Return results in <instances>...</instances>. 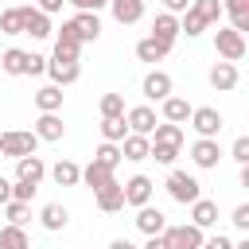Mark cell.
Listing matches in <instances>:
<instances>
[{"label":"cell","instance_id":"obj_1","mask_svg":"<svg viewBox=\"0 0 249 249\" xmlns=\"http://www.w3.org/2000/svg\"><path fill=\"white\" fill-rule=\"evenodd\" d=\"M35 148H39V136L27 132V128H8V132H0V156L19 160V156H35Z\"/></svg>","mask_w":249,"mask_h":249},{"label":"cell","instance_id":"obj_2","mask_svg":"<svg viewBox=\"0 0 249 249\" xmlns=\"http://www.w3.org/2000/svg\"><path fill=\"white\" fill-rule=\"evenodd\" d=\"M214 51L222 54V62H241L245 58V35L233 27H218L214 31Z\"/></svg>","mask_w":249,"mask_h":249},{"label":"cell","instance_id":"obj_3","mask_svg":"<svg viewBox=\"0 0 249 249\" xmlns=\"http://www.w3.org/2000/svg\"><path fill=\"white\" fill-rule=\"evenodd\" d=\"M167 195H171L175 202L191 206V202L202 195V187H198V179H195V175H187V171H179V167H175V171L167 175Z\"/></svg>","mask_w":249,"mask_h":249},{"label":"cell","instance_id":"obj_4","mask_svg":"<svg viewBox=\"0 0 249 249\" xmlns=\"http://www.w3.org/2000/svg\"><path fill=\"white\" fill-rule=\"evenodd\" d=\"M187 121H191V128H195L198 136H210V140H218V132H222V124H226L222 113H218L214 105H198V109H191Z\"/></svg>","mask_w":249,"mask_h":249},{"label":"cell","instance_id":"obj_5","mask_svg":"<svg viewBox=\"0 0 249 249\" xmlns=\"http://www.w3.org/2000/svg\"><path fill=\"white\" fill-rule=\"evenodd\" d=\"M160 237H163V245H167V249H198L206 233H202L198 226H191V222H187V226H167Z\"/></svg>","mask_w":249,"mask_h":249},{"label":"cell","instance_id":"obj_6","mask_svg":"<svg viewBox=\"0 0 249 249\" xmlns=\"http://www.w3.org/2000/svg\"><path fill=\"white\" fill-rule=\"evenodd\" d=\"M47 74H51V82H54V86H74V82L82 78V66H78V58L51 54V58H47Z\"/></svg>","mask_w":249,"mask_h":249},{"label":"cell","instance_id":"obj_7","mask_svg":"<svg viewBox=\"0 0 249 249\" xmlns=\"http://www.w3.org/2000/svg\"><path fill=\"white\" fill-rule=\"evenodd\" d=\"M19 12H23V35H31V39H51L54 35L47 12H39L35 4H19Z\"/></svg>","mask_w":249,"mask_h":249},{"label":"cell","instance_id":"obj_8","mask_svg":"<svg viewBox=\"0 0 249 249\" xmlns=\"http://www.w3.org/2000/svg\"><path fill=\"white\" fill-rule=\"evenodd\" d=\"M132 222H136V230H140L144 237H152V233H163V230H167V214H163V210H156L152 202L136 206V218H132Z\"/></svg>","mask_w":249,"mask_h":249},{"label":"cell","instance_id":"obj_9","mask_svg":"<svg viewBox=\"0 0 249 249\" xmlns=\"http://www.w3.org/2000/svg\"><path fill=\"white\" fill-rule=\"evenodd\" d=\"M140 93H144L148 101H163V97L171 93V74H167V70H148L144 82H140Z\"/></svg>","mask_w":249,"mask_h":249},{"label":"cell","instance_id":"obj_10","mask_svg":"<svg viewBox=\"0 0 249 249\" xmlns=\"http://www.w3.org/2000/svg\"><path fill=\"white\" fill-rule=\"evenodd\" d=\"M191 160H195V167H218V160H222V148H218V140H210V136H198L195 144H191Z\"/></svg>","mask_w":249,"mask_h":249},{"label":"cell","instance_id":"obj_11","mask_svg":"<svg viewBox=\"0 0 249 249\" xmlns=\"http://www.w3.org/2000/svg\"><path fill=\"white\" fill-rule=\"evenodd\" d=\"M124 124H128V132H140V136H152V128H156V109H148V105H136V109H124Z\"/></svg>","mask_w":249,"mask_h":249},{"label":"cell","instance_id":"obj_12","mask_svg":"<svg viewBox=\"0 0 249 249\" xmlns=\"http://www.w3.org/2000/svg\"><path fill=\"white\" fill-rule=\"evenodd\" d=\"M39 140H47V144H54V140H62L66 136V124H62V117L58 113H39V121H35V128H31Z\"/></svg>","mask_w":249,"mask_h":249},{"label":"cell","instance_id":"obj_13","mask_svg":"<svg viewBox=\"0 0 249 249\" xmlns=\"http://www.w3.org/2000/svg\"><path fill=\"white\" fill-rule=\"evenodd\" d=\"M121 187H124V202H128V206H144V202H152V187H156V183H152L148 175H132V179L121 183Z\"/></svg>","mask_w":249,"mask_h":249},{"label":"cell","instance_id":"obj_14","mask_svg":"<svg viewBox=\"0 0 249 249\" xmlns=\"http://www.w3.org/2000/svg\"><path fill=\"white\" fill-rule=\"evenodd\" d=\"M171 54V43H163V39H156V35H144L140 43H136V58L140 62H163Z\"/></svg>","mask_w":249,"mask_h":249},{"label":"cell","instance_id":"obj_15","mask_svg":"<svg viewBox=\"0 0 249 249\" xmlns=\"http://www.w3.org/2000/svg\"><path fill=\"white\" fill-rule=\"evenodd\" d=\"M191 226H198V230H210V226H218V202H210V198H195L191 202Z\"/></svg>","mask_w":249,"mask_h":249},{"label":"cell","instance_id":"obj_16","mask_svg":"<svg viewBox=\"0 0 249 249\" xmlns=\"http://www.w3.org/2000/svg\"><path fill=\"white\" fill-rule=\"evenodd\" d=\"M74 31H78V39L82 43H97V35H101V19H97V12H74Z\"/></svg>","mask_w":249,"mask_h":249},{"label":"cell","instance_id":"obj_17","mask_svg":"<svg viewBox=\"0 0 249 249\" xmlns=\"http://www.w3.org/2000/svg\"><path fill=\"white\" fill-rule=\"evenodd\" d=\"M54 54H66V58H78V54H82V39H78V31H74V23H70V19L58 27V39H54Z\"/></svg>","mask_w":249,"mask_h":249},{"label":"cell","instance_id":"obj_18","mask_svg":"<svg viewBox=\"0 0 249 249\" xmlns=\"http://www.w3.org/2000/svg\"><path fill=\"white\" fill-rule=\"evenodd\" d=\"M237 82H241L237 62H214V66H210V86H214V89H222V93H226V89H233Z\"/></svg>","mask_w":249,"mask_h":249},{"label":"cell","instance_id":"obj_19","mask_svg":"<svg viewBox=\"0 0 249 249\" xmlns=\"http://www.w3.org/2000/svg\"><path fill=\"white\" fill-rule=\"evenodd\" d=\"M97 195V206L105 210V214H117V210H124V187L113 179V183H105L101 191H93Z\"/></svg>","mask_w":249,"mask_h":249},{"label":"cell","instance_id":"obj_20","mask_svg":"<svg viewBox=\"0 0 249 249\" xmlns=\"http://www.w3.org/2000/svg\"><path fill=\"white\" fill-rule=\"evenodd\" d=\"M109 12L117 23H140L144 19V0H109Z\"/></svg>","mask_w":249,"mask_h":249},{"label":"cell","instance_id":"obj_21","mask_svg":"<svg viewBox=\"0 0 249 249\" xmlns=\"http://www.w3.org/2000/svg\"><path fill=\"white\" fill-rule=\"evenodd\" d=\"M160 105H163V121H171V124H187V117H191V109H195L187 97H175V93H167Z\"/></svg>","mask_w":249,"mask_h":249},{"label":"cell","instance_id":"obj_22","mask_svg":"<svg viewBox=\"0 0 249 249\" xmlns=\"http://www.w3.org/2000/svg\"><path fill=\"white\" fill-rule=\"evenodd\" d=\"M43 175H47V163L39 160V156H19L16 160V179H27V183H43Z\"/></svg>","mask_w":249,"mask_h":249},{"label":"cell","instance_id":"obj_23","mask_svg":"<svg viewBox=\"0 0 249 249\" xmlns=\"http://www.w3.org/2000/svg\"><path fill=\"white\" fill-rule=\"evenodd\" d=\"M39 222H43V230L58 233V230H66V226H70V210H66L62 202H47V206H43V214H39Z\"/></svg>","mask_w":249,"mask_h":249},{"label":"cell","instance_id":"obj_24","mask_svg":"<svg viewBox=\"0 0 249 249\" xmlns=\"http://www.w3.org/2000/svg\"><path fill=\"white\" fill-rule=\"evenodd\" d=\"M35 109L39 113H58L62 109V86H54V82L51 86H39L35 89Z\"/></svg>","mask_w":249,"mask_h":249},{"label":"cell","instance_id":"obj_25","mask_svg":"<svg viewBox=\"0 0 249 249\" xmlns=\"http://www.w3.org/2000/svg\"><path fill=\"white\" fill-rule=\"evenodd\" d=\"M148 148H152V140H148V136H140V132H128V136L121 140V156H124V160H132V163L148 160Z\"/></svg>","mask_w":249,"mask_h":249},{"label":"cell","instance_id":"obj_26","mask_svg":"<svg viewBox=\"0 0 249 249\" xmlns=\"http://www.w3.org/2000/svg\"><path fill=\"white\" fill-rule=\"evenodd\" d=\"M152 35H156V39H163V43H175V39H179V16L160 12V16L152 19Z\"/></svg>","mask_w":249,"mask_h":249},{"label":"cell","instance_id":"obj_27","mask_svg":"<svg viewBox=\"0 0 249 249\" xmlns=\"http://www.w3.org/2000/svg\"><path fill=\"white\" fill-rule=\"evenodd\" d=\"M51 179H54L58 187H78V183H82V167H78L74 160H58V163L51 167Z\"/></svg>","mask_w":249,"mask_h":249},{"label":"cell","instance_id":"obj_28","mask_svg":"<svg viewBox=\"0 0 249 249\" xmlns=\"http://www.w3.org/2000/svg\"><path fill=\"white\" fill-rule=\"evenodd\" d=\"M82 183H86V187H93V191H101L105 183H113V167H105V163L89 160V163L82 167Z\"/></svg>","mask_w":249,"mask_h":249},{"label":"cell","instance_id":"obj_29","mask_svg":"<svg viewBox=\"0 0 249 249\" xmlns=\"http://www.w3.org/2000/svg\"><path fill=\"white\" fill-rule=\"evenodd\" d=\"M191 12H195L206 27H210V23H218V19L226 16V12H222V0H191Z\"/></svg>","mask_w":249,"mask_h":249},{"label":"cell","instance_id":"obj_30","mask_svg":"<svg viewBox=\"0 0 249 249\" xmlns=\"http://www.w3.org/2000/svg\"><path fill=\"white\" fill-rule=\"evenodd\" d=\"M0 249H31V237L23 233V226H4L0 230Z\"/></svg>","mask_w":249,"mask_h":249},{"label":"cell","instance_id":"obj_31","mask_svg":"<svg viewBox=\"0 0 249 249\" xmlns=\"http://www.w3.org/2000/svg\"><path fill=\"white\" fill-rule=\"evenodd\" d=\"M23 62H27V51H19V47H8V51L0 54V70H4V74H12V78H19V74H23Z\"/></svg>","mask_w":249,"mask_h":249},{"label":"cell","instance_id":"obj_32","mask_svg":"<svg viewBox=\"0 0 249 249\" xmlns=\"http://www.w3.org/2000/svg\"><path fill=\"white\" fill-rule=\"evenodd\" d=\"M128 136V124H124V117H101V140H109V144H121Z\"/></svg>","mask_w":249,"mask_h":249},{"label":"cell","instance_id":"obj_33","mask_svg":"<svg viewBox=\"0 0 249 249\" xmlns=\"http://www.w3.org/2000/svg\"><path fill=\"white\" fill-rule=\"evenodd\" d=\"M148 140H163V144H179L183 148V124H171V121H156L152 136Z\"/></svg>","mask_w":249,"mask_h":249},{"label":"cell","instance_id":"obj_34","mask_svg":"<svg viewBox=\"0 0 249 249\" xmlns=\"http://www.w3.org/2000/svg\"><path fill=\"white\" fill-rule=\"evenodd\" d=\"M148 160H156V163H175L179 160V144H163V140H152V148H148Z\"/></svg>","mask_w":249,"mask_h":249},{"label":"cell","instance_id":"obj_35","mask_svg":"<svg viewBox=\"0 0 249 249\" xmlns=\"http://www.w3.org/2000/svg\"><path fill=\"white\" fill-rule=\"evenodd\" d=\"M0 31L4 35H23V12H19V4L8 8V12H0Z\"/></svg>","mask_w":249,"mask_h":249},{"label":"cell","instance_id":"obj_36","mask_svg":"<svg viewBox=\"0 0 249 249\" xmlns=\"http://www.w3.org/2000/svg\"><path fill=\"white\" fill-rule=\"evenodd\" d=\"M101 117H124V93H101Z\"/></svg>","mask_w":249,"mask_h":249},{"label":"cell","instance_id":"obj_37","mask_svg":"<svg viewBox=\"0 0 249 249\" xmlns=\"http://www.w3.org/2000/svg\"><path fill=\"white\" fill-rule=\"evenodd\" d=\"M93 160H97V163H105V167H113V171H117V163H121V144H109V140H105V144H101V148H97V152H93Z\"/></svg>","mask_w":249,"mask_h":249},{"label":"cell","instance_id":"obj_38","mask_svg":"<svg viewBox=\"0 0 249 249\" xmlns=\"http://www.w3.org/2000/svg\"><path fill=\"white\" fill-rule=\"evenodd\" d=\"M4 210H8V222H12V226H23V222H27V214H31V202L8 198V202H4Z\"/></svg>","mask_w":249,"mask_h":249},{"label":"cell","instance_id":"obj_39","mask_svg":"<svg viewBox=\"0 0 249 249\" xmlns=\"http://www.w3.org/2000/svg\"><path fill=\"white\" fill-rule=\"evenodd\" d=\"M35 191H39V187H35V183H27V179H16V183H12V198H19V202H31V198H35Z\"/></svg>","mask_w":249,"mask_h":249},{"label":"cell","instance_id":"obj_40","mask_svg":"<svg viewBox=\"0 0 249 249\" xmlns=\"http://www.w3.org/2000/svg\"><path fill=\"white\" fill-rule=\"evenodd\" d=\"M23 74H31V78H39V74H47V58H43V54H31V51H27V62H23Z\"/></svg>","mask_w":249,"mask_h":249},{"label":"cell","instance_id":"obj_41","mask_svg":"<svg viewBox=\"0 0 249 249\" xmlns=\"http://www.w3.org/2000/svg\"><path fill=\"white\" fill-rule=\"evenodd\" d=\"M230 156H233L237 163H249V136H237L233 148H230Z\"/></svg>","mask_w":249,"mask_h":249},{"label":"cell","instance_id":"obj_42","mask_svg":"<svg viewBox=\"0 0 249 249\" xmlns=\"http://www.w3.org/2000/svg\"><path fill=\"white\" fill-rule=\"evenodd\" d=\"M230 222H233L237 230H249V202H241V206H233V214H230Z\"/></svg>","mask_w":249,"mask_h":249},{"label":"cell","instance_id":"obj_43","mask_svg":"<svg viewBox=\"0 0 249 249\" xmlns=\"http://www.w3.org/2000/svg\"><path fill=\"white\" fill-rule=\"evenodd\" d=\"M198 249H233V241H230L226 233H214V237H202Z\"/></svg>","mask_w":249,"mask_h":249},{"label":"cell","instance_id":"obj_44","mask_svg":"<svg viewBox=\"0 0 249 249\" xmlns=\"http://www.w3.org/2000/svg\"><path fill=\"white\" fill-rule=\"evenodd\" d=\"M66 4H74V12H101V8H109V0H66Z\"/></svg>","mask_w":249,"mask_h":249},{"label":"cell","instance_id":"obj_45","mask_svg":"<svg viewBox=\"0 0 249 249\" xmlns=\"http://www.w3.org/2000/svg\"><path fill=\"white\" fill-rule=\"evenodd\" d=\"M222 12H230V16H245V12H249V0H226Z\"/></svg>","mask_w":249,"mask_h":249},{"label":"cell","instance_id":"obj_46","mask_svg":"<svg viewBox=\"0 0 249 249\" xmlns=\"http://www.w3.org/2000/svg\"><path fill=\"white\" fill-rule=\"evenodd\" d=\"M62 4H66V0H35V8H39V12H47V16L62 12Z\"/></svg>","mask_w":249,"mask_h":249},{"label":"cell","instance_id":"obj_47","mask_svg":"<svg viewBox=\"0 0 249 249\" xmlns=\"http://www.w3.org/2000/svg\"><path fill=\"white\" fill-rule=\"evenodd\" d=\"M187 8H191V0H163V12H171V16H179Z\"/></svg>","mask_w":249,"mask_h":249},{"label":"cell","instance_id":"obj_48","mask_svg":"<svg viewBox=\"0 0 249 249\" xmlns=\"http://www.w3.org/2000/svg\"><path fill=\"white\" fill-rule=\"evenodd\" d=\"M8 198H12V183H8V179H4V175H0V206H4V202H8Z\"/></svg>","mask_w":249,"mask_h":249},{"label":"cell","instance_id":"obj_49","mask_svg":"<svg viewBox=\"0 0 249 249\" xmlns=\"http://www.w3.org/2000/svg\"><path fill=\"white\" fill-rule=\"evenodd\" d=\"M144 249H167V245H163V237H160V233H152V237L144 241Z\"/></svg>","mask_w":249,"mask_h":249},{"label":"cell","instance_id":"obj_50","mask_svg":"<svg viewBox=\"0 0 249 249\" xmlns=\"http://www.w3.org/2000/svg\"><path fill=\"white\" fill-rule=\"evenodd\" d=\"M109 249H136V245H132V241H128V237H117V241H113V245H109Z\"/></svg>","mask_w":249,"mask_h":249},{"label":"cell","instance_id":"obj_51","mask_svg":"<svg viewBox=\"0 0 249 249\" xmlns=\"http://www.w3.org/2000/svg\"><path fill=\"white\" fill-rule=\"evenodd\" d=\"M233 249H249V241H237V245H233Z\"/></svg>","mask_w":249,"mask_h":249}]
</instances>
